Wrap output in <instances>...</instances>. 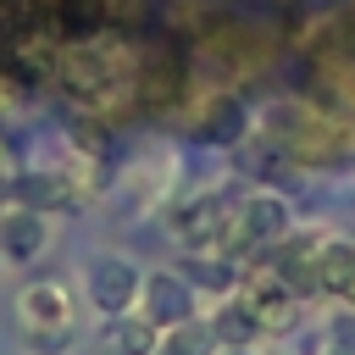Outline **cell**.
Returning <instances> with one entry per match:
<instances>
[{"instance_id": "1", "label": "cell", "mask_w": 355, "mask_h": 355, "mask_svg": "<svg viewBox=\"0 0 355 355\" xmlns=\"http://www.w3.org/2000/svg\"><path fill=\"white\" fill-rule=\"evenodd\" d=\"M261 139L277 144L288 166H311V172H333V166L355 161V122L333 116L316 100H277L266 111Z\"/></svg>"}, {"instance_id": "2", "label": "cell", "mask_w": 355, "mask_h": 355, "mask_svg": "<svg viewBox=\"0 0 355 355\" xmlns=\"http://www.w3.org/2000/svg\"><path fill=\"white\" fill-rule=\"evenodd\" d=\"M17 322H22L28 349H39V355L67 349L72 333H78V316H72V294H67V283H55V277L28 283V288L17 294Z\"/></svg>"}, {"instance_id": "3", "label": "cell", "mask_w": 355, "mask_h": 355, "mask_svg": "<svg viewBox=\"0 0 355 355\" xmlns=\"http://www.w3.org/2000/svg\"><path fill=\"white\" fill-rule=\"evenodd\" d=\"M183 94H189V55L172 39H150L139 50V72H133L139 111H172Z\"/></svg>"}, {"instance_id": "4", "label": "cell", "mask_w": 355, "mask_h": 355, "mask_svg": "<svg viewBox=\"0 0 355 355\" xmlns=\"http://www.w3.org/2000/svg\"><path fill=\"white\" fill-rule=\"evenodd\" d=\"M277 239H288V200L277 189H250L239 205H227V255L266 250Z\"/></svg>"}, {"instance_id": "5", "label": "cell", "mask_w": 355, "mask_h": 355, "mask_svg": "<svg viewBox=\"0 0 355 355\" xmlns=\"http://www.w3.org/2000/svg\"><path fill=\"white\" fill-rule=\"evenodd\" d=\"M172 233L189 255H227V205L216 194H194L172 211Z\"/></svg>"}, {"instance_id": "6", "label": "cell", "mask_w": 355, "mask_h": 355, "mask_svg": "<svg viewBox=\"0 0 355 355\" xmlns=\"http://www.w3.org/2000/svg\"><path fill=\"white\" fill-rule=\"evenodd\" d=\"M139 283H144V272H139L128 255H94V261L83 266L89 305H94V311H105V316H122V311H133V300H139Z\"/></svg>"}, {"instance_id": "7", "label": "cell", "mask_w": 355, "mask_h": 355, "mask_svg": "<svg viewBox=\"0 0 355 355\" xmlns=\"http://www.w3.org/2000/svg\"><path fill=\"white\" fill-rule=\"evenodd\" d=\"M139 316H150L161 333L178 327V322H189V316H194V288H189V277H183V272H150V277L139 283Z\"/></svg>"}, {"instance_id": "8", "label": "cell", "mask_w": 355, "mask_h": 355, "mask_svg": "<svg viewBox=\"0 0 355 355\" xmlns=\"http://www.w3.org/2000/svg\"><path fill=\"white\" fill-rule=\"evenodd\" d=\"M44 244H50V216H39V211H28V205H17V211L0 216V255H6L11 266L39 261Z\"/></svg>"}, {"instance_id": "9", "label": "cell", "mask_w": 355, "mask_h": 355, "mask_svg": "<svg viewBox=\"0 0 355 355\" xmlns=\"http://www.w3.org/2000/svg\"><path fill=\"white\" fill-rule=\"evenodd\" d=\"M11 194H17V205H28V211H39V216L78 205V189H72L67 172H17V178H11Z\"/></svg>"}, {"instance_id": "10", "label": "cell", "mask_w": 355, "mask_h": 355, "mask_svg": "<svg viewBox=\"0 0 355 355\" xmlns=\"http://www.w3.org/2000/svg\"><path fill=\"white\" fill-rule=\"evenodd\" d=\"M272 272L283 277V288H288L294 300H300V294H322V283H316V239H277Z\"/></svg>"}, {"instance_id": "11", "label": "cell", "mask_w": 355, "mask_h": 355, "mask_svg": "<svg viewBox=\"0 0 355 355\" xmlns=\"http://www.w3.org/2000/svg\"><path fill=\"white\" fill-rule=\"evenodd\" d=\"M105 355H155V344H161V327L150 322V316H133V311H122V316H105Z\"/></svg>"}, {"instance_id": "12", "label": "cell", "mask_w": 355, "mask_h": 355, "mask_svg": "<svg viewBox=\"0 0 355 355\" xmlns=\"http://www.w3.org/2000/svg\"><path fill=\"white\" fill-rule=\"evenodd\" d=\"M355 277V239H316V283H322V294H333L338 300V288Z\"/></svg>"}, {"instance_id": "13", "label": "cell", "mask_w": 355, "mask_h": 355, "mask_svg": "<svg viewBox=\"0 0 355 355\" xmlns=\"http://www.w3.org/2000/svg\"><path fill=\"white\" fill-rule=\"evenodd\" d=\"M50 17L61 28V39H89V33H105L111 28V6L105 0H61Z\"/></svg>"}, {"instance_id": "14", "label": "cell", "mask_w": 355, "mask_h": 355, "mask_svg": "<svg viewBox=\"0 0 355 355\" xmlns=\"http://www.w3.org/2000/svg\"><path fill=\"white\" fill-rule=\"evenodd\" d=\"M211 333H216V344H222V349H244V344L261 333V322H255V311H250L239 294H227V300H222V311L211 316Z\"/></svg>"}, {"instance_id": "15", "label": "cell", "mask_w": 355, "mask_h": 355, "mask_svg": "<svg viewBox=\"0 0 355 355\" xmlns=\"http://www.w3.org/2000/svg\"><path fill=\"white\" fill-rule=\"evenodd\" d=\"M155 355H216V333H211V322L189 316V322H178V327L161 333Z\"/></svg>"}, {"instance_id": "16", "label": "cell", "mask_w": 355, "mask_h": 355, "mask_svg": "<svg viewBox=\"0 0 355 355\" xmlns=\"http://www.w3.org/2000/svg\"><path fill=\"white\" fill-rule=\"evenodd\" d=\"M183 277H189V288H211V294L239 288V272L227 266V255H189L183 261Z\"/></svg>"}, {"instance_id": "17", "label": "cell", "mask_w": 355, "mask_h": 355, "mask_svg": "<svg viewBox=\"0 0 355 355\" xmlns=\"http://www.w3.org/2000/svg\"><path fill=\"white\" fill-rule=\"evenodd\" d=\"M333 344H338L333 355H355V316H344V322L333 327Z\"/></svg>"}, {"instance_id": "18", "label": "cell", "mask_w": 355, "mask_h": 355, "mask_svg": "<svg viewBox=\"0 0 355 355\" xmlns=\"http://www.w3.org/2000/svg\"><path fill=\"white\" fill-rule=\"evenodd\" d=\"M216 355H250V349H216Z\"/></svg>"}]
</instances>
